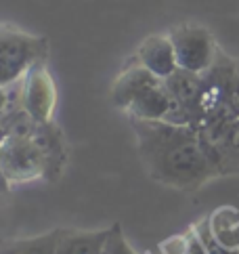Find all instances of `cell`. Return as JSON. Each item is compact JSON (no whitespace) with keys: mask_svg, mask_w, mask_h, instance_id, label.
I'll return each instance as SVG.
<instances>
[{"mask_svg":"<svg viewBox=\"0 0 239 254\" xmlns=\"http://www.w3.org/2000/svg\"><path fill=\"white\" fill-rule=\"evenodd\" d=\"M147 177L177 191H197L220 170L197 126L128 118Z\"/></svg>","mask_w":239,"mask_h":254,"instance_id":"obj_1","label":"cell"},{"mask_svg":"<svg viewBox=\"0 0 239 254\" xmlns=\"http://www.w3.org/2000/svg\"><path fill=\"white\" fill-rule=\"evenodd\" d=\"M49 59V40L0 23V86L15 84L36 63Z\"/></svg>","mask_w":239,"mask_h":254,"instance_id":"obj_2","label":"cell"},{"mask_svg":"<svg viewBox=\"0 0 239 254\" xmlns=\"http://www.w3.org/2000/svg\"><path fill=\"white\" fill-rule=\"evenodd\" d=\"M168 36L180 69L193 71V74H206L212 67L220 47L208 28L195 23H180L174 25Z\"/></svg>","mask_w":239,"mask_h":254,"instance_id":"obj_3","label":"cell"},{"mask_svg":"<svg viewBox=\"0 0 239 254\" xmlns=\"http://www.w3.org/2000/svg\"><path fill=\"white\" fill-rule=\"evenodd\" d=\"M0 170L11 185L44 181V164L32 139H6L0 147Z\"/></svg>","mask_w":239,"mask_h":254,"instance_id":"obj_4","label":"cell"},{"mask_svg":"<svg viewBox=\"0 0 239 254\" xmlns=\"http://www.w3.org/2000/svg\"><path fill=\"white\" fill-rule=\"evenodd\" d=\"M21 105L38 122H49L57 107V84L47 67V61L36 63L21 78Z\"/></svg>","mask_w":239,"mask_h":254,"instance_id":"obj_5","label":"cell"},{"mask_svg":"<svg viewBox=\"0 0 239 254\" xmlns=\"http://www.w3.org/2000/svg\"><path fill=\"white\" fill-rule=\"evenodd\" d=\"M32 143L36 145V149H38L42 158L44 181L47 183H57L65 175L69 162V143L63 128L55 120L40 122L32 137Z\"/></svg>","mask_w":239,"mask_h":254,"instance_id":"obj_6","label":"cell"},{"mask_svg":"<svg viewBox=\"0 0 239 254\" xmlns=\"http://www.w3.org/2000/svg\"><path fill=\"white\" fill-rule=\"evenodd\" d=\"M128 61L145 67L147 71H151V74L158 76L160 80H166L168 76H172L174 71L179 69L177 55H174V47H172L168 34L147 36Z\"/></svg>","mask_w":239,"mask_h":254,"instance_id":"obj_7","label":"cell"},{"mask_svg":"<svg viewBox=\"0 0 239 254\" xmlns=\"http://www.w3.org/2000/svg\"><path fill=\"white\" fill-rule=\"evenodd\" d=\"M158 80H160L158 76H153L151 71H147L145 67L136 65L132 61H126V65L122 67V71H120L112 84V93H109L112 105L126 112L128 105H130L145 88H149L151 84L158 82Z\"/></svg>","mask_w":239,"mask_h":254,"instance_id":"obj_8","label":"cell"},{"mask_svg":"<svg viewBox=\"0 0 239 254\" xmlns=\"http://www.w3.org/2000/svg\"><path fill=\"white\" fill-rule=\"evenodd\" d=\"M174 112L172 97L168 93L164 80H158L149 88H145L143 93L128 105L126 116L128 118H139V120H170Z\"/></svg>","mask_w":239,"mask_h":254,"instance_id":"obj_9","label":"cell"},{"mask_svg":"<svg viewBox=\"0 0 239 254\" xmlns=\"http://www.w3.org/2000/svg\"><path fill=\"white\" fill-rule=\"evenodd\" d=\"M109 227L105 229H61L55 254H105Z\"/></svg>","mask_w":239,"mask_h":254,"instance_id":"obj_10","label":"cell"},{"mask_svg":"<svg viewBox=\"0 0 239 254\" xmlns=\"http://www.w3.org/2000/svg\"><path fill=\"white\" fill-rule=\"evenodd\" d=\"M61 229H53L34 238H8L0 242V254H55Z\"/></svg>","mask_w":239,"mask_h":254,"instance_id":"obj_11","label":"cell"},{"mask_svg":"<svg viewBox=\"0 0 239 254\" xmlns=\"http://www.w3.org/2000/svg\"><path fill=\"white\" fill-rule=\"evenodd\" d=\"M210 229L216 242L227 250H239V214L229 210H218L210 216Z\"/></svg>","mask_w":239,"mask_h":254,"instance_id":"obj_12","label":"cell"},{"mask_svg":"<svg viewBox=\"0 0 239 254\" xmlns=\"http://www.w3.org/2000/svg\"><path fill=\"white\" fill-rule=\"evenodd\" d=\"M0 122H2L6 139H32L36 128H38V124H40L23 105L15 107L13 112L2 116Z\"/></svg>","mask_w":239,"mask_h":254,"instance_id":"obj_13","label":"cell"},{"mask_svg":"<svg viewBox=\"0 0 239 254\" xmlns=\"http://www.w3.org/2000/svg\"><path fill=\"white\" fill-rule=\"evenodd\" d=\"M105 254H147L139 252L130 246V242L126 240L124 229L120 223H114L109 227V235H107V244H105Z\"/></svg>","mask_w":239,"mask_h":254,"instance_id":"obj_14","label":"cell"},{"mask_svg":"<svg viewBox=\"0 0 239 254\" xmlns=\"http://www.w3.org/2000/svg\"><path fill=\"white\" fill-rule=\"evenodd\" d=\"M21 105V80L8 86H0V118Z\"/></svg>","mask_w":239,"mask_h":254,"instance_id":"obj_15","label":"cell"},{"mask_svg":"<svg viewBox=\"0 0 239 254\" xmlns=\"http://www.w3.org/2000/svg\"><path fill=\"white\" fill-rule=\"evenodd\" d=\"M225 116L227 118H239V59H235V69H233V76H231V84H229Z\"/></svg>","mask_w":239,"mask_h":254,"instance_id":"obj_16","label":"cell"},{"mask_svg":"<svg viewBox=\"0 0 239 254\" xmlns=\"http://www.w3.org/2000/svg\"><path fill=\"white\" fill-rule=\"evenodd\" d=\"M11 183L6 181V177L2 175V170H0V199H4L8 193H11Z\"/></svg>","mask_w":239,"mask_h":254,"instance_id":"obj_17","label":"cell"},{"mask_svg":"<svg viewBox=\"0 0 239 254\" xmlns=\"http://www.w3.org/2000/svg\"><path fill=\"white\" fill-rule=\"evenodd\" d=\"M4 141H6V134H4V128H2V122H0V147L4 145Z\"/></svg>","mask_w":239,"mask_h":254,"instance_id":"obj_18","label":"cell"},{"mask_svg":"<svg viewBox=\"0 0 239 254\" xmlns=\"http://www.w3.org/2000/svg\"><path fill=\"white\" fill-rule=\"evenodd\" d=\"M225 254H239V250H229V252H225Z\"/></svg>","mask_w":239,"mask_h":254,"instance_id":"obj_19","label":"cell"},{"mask_svg":"<svg viewBox=\"0 0 239 254\" xmlns=\"http://www.w3.org/2000/svg\"><path fill=\"white\" fill-rule=\"evenodd\" d=\"M155 254H160V252H155Z\"/></svg>","mask_w":239,"mask_h":254,"instance_id":"obj_20","label":"cell"}]
</instances>
